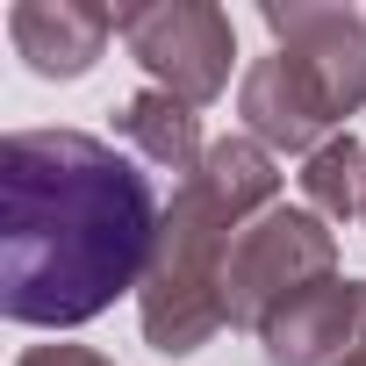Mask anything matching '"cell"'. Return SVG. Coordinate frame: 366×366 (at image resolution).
Here are the masks:
<instances>
[{
	"label": "cell",
	"mask_w": 366,
	"mask_h": 366,
	"mask_svg": "<svg viewBox=\"0 0 366 366\" xmlns=\"http://www.w3.org/2000/svg\"><path fill=\"white\" fill-rule=\"evenodd\" d=\"M151 179L86 129H15L0 144V316L79 330L144 287L158 252Z\"/></svg>",
	"instance_id": "cell-1"
},
{
	"label": "cell",
	"mask_w": 366,
	"mask_h": 366,
	"mask_svg": "<svg viewBox=\"0 0 366 366\" xmlns=\"http://www.w3.org/2000/svg\"><path fill=\"white\" fill-rule=\"evenodd\" d=\"M280 202V165L259 137H216L209 158L179 179V194L158 223V252L151 273L137 287V323L144 345L165 359L202 352L216 330H230V302H223V273L230 252L244 237V223H259Z\"/></svg>",
	"instance_id": "cell-2"
},
{
	"label": "cell",
	"mask_w": 366,
	"mask_h": 366,
	"mask_svg": "<svg viewBox=\"0 0 366 366\" xmlns=\"http://www.w3.org/2000/svg\"><path fill=\"white\" fill-rule=\"evenodd\" d=\"M337 280V237L316 209H287L273 202L259 223H244L230 273H223V302H230V330H266L295 295Z\"/></svg>",
	"instance_id": "cell-3"
},
{
	"label": "cell",
	"mask_w": 366,
	"mask_h": 366,
	"mask_svg": "<svg viewBox=\"0 0 366 366\" xmlns=\"http://www.w3.org/2000/svg\"><path fill=\"white\" fill-rule=\"evenodd\" d=\"M115 29H122L129 58L151 72V86H165L172 101L209 108L230 86L237 29L209 0H137V8H115Z\"/></svg>",
	"instance_id": "cell-4"
},
{
	"label": "cell",
	"mask_w": 366,
	"mask_h": 366,
	"mask_svg": "<svg viewBox=\"0 0 366 366\" xmlns=\"http://www.w3.org/2000/svg\"><path fill=\"white\" fill-rule=\"evenodd\" d=\"M273 51L316 86L330 122L366 108V15L330 8V0H266L259 8Z\"/></svg>",
	"instance_id": "cell-5"
},
{
	"label": "cell",
	"mask_w": 366,
	"mask_h": 366,
	"mask_svg": "<svg viewBox=\"0 0 366 366\" xmlns=\"http://www.w3.org/2000/svg\"><path fill=\"white\" fill-rule=\"evenodd\" d=\"M359 345H366V280H323L259 330L266 366H337Z\"/></svg>",
	"instance_id": "cell-6"
},
{
	"label": "cell",
	"mask_w": 366,
	"mask_h": 366,
	"mask_svg": "<svg viewBox=\"0 0 366 366\" xmlns=\"http://www.w3.org/2000/svg\"><path fill=\"white\" fill-rule=\"evenodd\" d=\"M115 15L94 8V0H15L8 8V44L36 79H86L108 51Z\"/></svg>",
	"instance_id": "cell-7"
},
{
	"label": "cell",
	"mask_w": 366,
	"mask_h": 366,
	"mask_svg": "<svg viewBox=\"0 0 366 366\" xmlns=\"http://www.w3.org/2000/svg\"><path fill=\"white\" fill-rule=\"evenodd\" d=\"M237 115H244V137H259L266 151H295V158H309V151H323V144L337 137L330 108L316 101V86H309L280 51L252 58V72H244V86H237Z\"/></svg>",
	"instance_id": "cell-8"
},
{
	"label": "cell",
	"mask_w": 366,
	"mask_h": 366,
	"mask_svg": "<svg viewBox=\"0 0 366 366\" xmlns=\"http://www.w3.org/2000/svg\"><path fill=\"white\" fill-rule=\"evenodd\" d=\"M115 129H122V144H129L144 165H165V172H194V165L209 158V144H202V115H194L187 101H172L165 86L129 94V101L115 108Z\"/></svg>",
	"instance_id": "cell-9"
},
{
	"label": "cell",
	"mask_w": 366,
	"mask_h": 366,
	"mask_svg": "<svg viewBox=\"0 0 366 366\" xmlns=\"http://www.w3.org/2000/svg\"><path fill=\"white\" fill-rule=\"evenodd\" d=\"M302 202H309L323 223L366 216V144H359L352 129H337L323 151L302 158Z\"/></svg>",
	"instance_id": "cell-10"
},
{
	"label": "cell",
	"mask_w": 366,
	"mask_h": 366,
	"mask_svg": "<svg viewBox=\"0 0 366 366\" xmlns=\"http://www.w3.org/2000/svg\"><path fill=\"white\" fill-rule=\"evenodd\" d=\"M15 366H115V359L94 352V345H29Z\"/></svg>",
	"instance_id": "cell-11"
},
{
	"label": "cell",
	"mask_w": 366,
	"mask_h": 366,
	"mask_svg": "<svg viewBox=\"0 0 366 366\" xmlns=\"http://www.w3.org/2000/svg\"><path fill=\"white\" fill-rule=\"evenodd\" d=\"M337 366H366V345H359V352H345V359H337Z\"/></svg>",
	"instance_id": "cell-12"
},
{
	"label": "cell",
	"mask_w": 366,
	"mask_h": 366,
	"mask_svg": "<svg viewBox=\"0 0 366 366\" xmlns=\"http://www.w3.org/2000/svg\"><path fill=\"white\" fill-rule=\"evenodd\" d=\"M359 223H366V216H359Z\"/></svg>",
	"instance_id": "cell-13"
}]
</instances>
